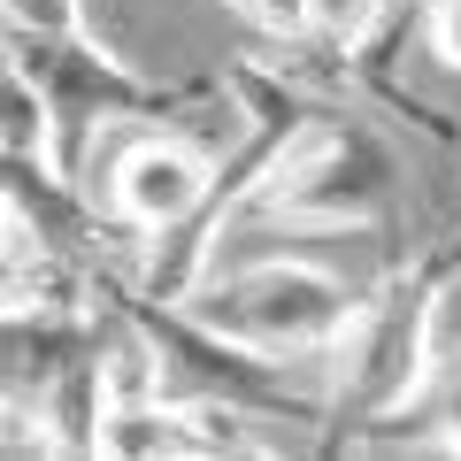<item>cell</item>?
Masks as SVG:
<instances>
[{"mask_svg":"<svg viewBox=\"0 0 461 461\" xmlns=\"http://www.w3.org/2000/svg\"><path fill=\"white\" fill-rule=\"evenodd\" d=\"M454 300V277L430 269V254L393 262L369 300H354L339 346L323 354L330 384H323V423H354L330 438V454H362L377 430H393L415 408L430 362H438V315Z\"/></svg>","mask_w":461,"mask_h":461,"instance_id":"6da1fadb","label":"cell"},{"mask_svg":"<svg viewBox=\"0 0 461 461\" xmlns=\"http://www.w3.org/2000/svg\"><path fill=\"white\" fill-rule=\"evenodd\" d=\"M169 308H185L193 323H208L230 346H254V354H277V362H315V354L339 346L346 315H354V293L323 262L262 254V262H239V269L208 262Z\"/></svg>","mask_w":461,"mask_h":461,"instance_id":"7a4b0ae2","label":"cell"},{"mask_svg":"<svg viewBox=\"0 0 461 461\" xmlns=\"http://www.w3.org/2000/svg\"><path fill=\"white\" fill-rule=\"evenodd\" d=\"M393 193H400L393 147L369 131L362 115L323 108L308 131L293 139V154L277 162V177L262 185V200H254L247 215H269V223H285V230L330 239V230H369L393 208Z\"/></svg>","mask_w":461,"mask_h":461,"instance_id":"3957f363","label":"cell"},{"mask_svg":"<svg viewBox=\"0 0 461 461\" xmlns=\"http://www.w3.org/2000/svg\"><path fill=\"white\" fill-rule=\"evenodd\" d=\"M23 54V69L39 77L47 93V115H54V169L85 185L93 169V147L123 123H154V115L185 108L177 85H154L139 77L123 54H108L93 32H62V39H8Z\"/></svg>","mask_w":461,"mask_h":461,"instance_id":"277c9868","label":"cell"},{"mask_svg":"<svg viewBox=\"0 0 461 461\" xmlns=\"http://www.w3.org/2000/svg\"><path fill=\"white\" fill-rule=\"evenodd\" d=\"M85 177H93L85 185L93 208L115 230H131V247L147 254L154 239H169V230H185L200 215L215 154L200 139H185V131H162V123H123V131H108V154Z\"/></svg>","mask_w":461,"mask_h":461,"instance_id":"5b68a950","label":"cell"},{"mask_svg":"<svg viewBox=\"0 0 461 461\" xmlns=\"http://www.w3.org/2000/svg\"><path fill=\"white\" fill-rule=\"evenodd\" d=\"M32 408H39V430H47V454L93 461V446H100V415H108V393H100V362H93V354L62 362V369H54V377L32 393Z\"/></svg>","mask_w":461,"mask_h":461,"instance_id":"8992f818","label":"cell"},{"mask_svg":"<svg viewBox=\"0 0 461 461\" xmlns=\"http://www.w3.org/2000/svg\"><path fill=\"white\" fill-rule=\"evenodd\" d=\"M384 32H393V0H300L293 47H315V62L339 77V69L362 47H377Z\"/></svg>","mask_w":461,"mask_h":461,"instance_id":"52a82bcc","label":"cell"},{"mask_svg":"<svg viewBox=\"0 0 461 461\" xmlns=\"http://www.w3.org/2000/svg\"><path fill=\"white\" fill-rule=\"evenodd\" d=\"M400 423H423L415 438H400L408 454H461V354H438L430 362L423 393H415V408Z\"/></svg>","mask_w":461,"mask_h":461,"instance_id":"ba28073f","label":"cell"},{"mask_svg":"<svg viewBox=\"0 0 461 461\" xmlns=\"http://www.w3.org/2000/svg\"><path fill=\"white\" fill-rule=\"evenodd\" d=\"M0 32H8V39H62V32H85V0H0Z\"/></svg>","mask_w":461,"mask_h":461,"instance_id":"9c48e42d","label":"cell"},{"mask_svg":"<svg viewBox=\"0 0 461 461\" xmlns=\"http://www.w3.org/2000/svg\"><path fill=\"white\" fill-rule=\"evenodd\" d=\"M0 454H47V430H39V408L23 393H0Z\"/></svg>","mask_w":461,"mask_h":461,"instance_id":"30bf717a","label":"cell"},{"mask_svg":"<svg viewBox=\"0 0 461 461\" xmlns=\"http://www.w3.org/2000/svg\"><path fill=\"white\" fill-rule=\"evenodd\" d=\"M423 39L446 69H461V0H423Z\"/></svg>","mask_w":461,"mask_h":461,"instance_id":"8fae6325","label":"cell"},{"mask_svg":"<svg viewBox=\"0 0 461 461\" xmlns=\"http://www.w3.org/2000/svg\"><path fill=\"white\" fill-rule=\"evenodd\" d=\"M230 16H247L262 39H293L300 32V0H223Z\"/></svg>","mask_w":461,"mask_h":461,"instance_id":"7c38bea8","label":"cell"},{"mask_svg":"<svg viewBox=\"0 0 461 461\" xmlns=\"http://www.w3.org/2000/svg\"><path fill=\"white\" fill-rule=\"evenodd\" d=\"M415 8H423V0H415Z\"/></svg>","mask_w":461,"mask_h":461,"instance_id":"4fadbf2b","label":"cell"}]
</instances>
